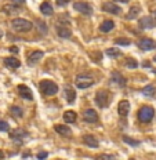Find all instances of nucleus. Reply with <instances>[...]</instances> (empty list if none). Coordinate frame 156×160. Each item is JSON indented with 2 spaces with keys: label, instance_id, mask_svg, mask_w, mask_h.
Returning a JSON list of instances; mask_svg holds the SVG:
<instances>
[{
  "label": "nucleus",
  "instance_id": "10",
  "mask_svg": "<svg viewBox=\"0 0 156 160\" xmlns=\"http://www.w3.org/2000/svg\"><path fill=\"white\" fill-rule=\"evenodd\" d=\"M83 119H84V122H88V123H97L98 113L94 109H87V111L83 113Z\"/></svg>",
  "mask_w": 156,
  "mask_h": 160
},
{
  "label": "nucleus",
  "instance_id": "4",
  "mask_svg": "<svg viewBox=\"0 0 156 160\" xmlns=\"http://www.w3.org/2000/svg\"><path fill=\"white\" fill-rule=\"evenodd\" d=\"M94 84V79L87 75H79L76 78V86L78 88H88Z\"/></svg>",
  "mask_w": 156,
  "mask_h": 160
},
{
  "label": "nucleus",
  "instance_id": "21",
  "mask_svg": "<svg viewBox=\"0 0 156 160\" xmlns=\"http://www.w3.org/2000/svg\"><path fill=\"white\" fill-rule=\"evenodd\" d=\"M142 92H144V95H147V97H156V87L152 84H148L144 87Z\"/></svg>",
  "mask_w": 156,
  "mask_h": 160
},
{
  "label": "nucleus",
  "instance_id": "35",
  "mask_svg": "<svg viewBox=\"0 0 156 160\" xmlns=\"http://www.w3.org/2000/svg\"><path fill=\"white\" fill-rule=\"evenodd\" d=\"M13 3H14V4H17V6H19V4H22V3L25 2V0H11Z\"/></svg>",
  "mask_w": 156,
  "mask_h": 160
},
{
  "label": "nucleus",
  "instance_id": "6",
  "mask_svg": "<svg viewBox=\"0 0 156 160\" xmlns=\"http://www.w3.org/2000/svg\"><path fill=\"white\" fill-rule=\"evenodd\" d=\"M75 10L76 11H79V12H82V14H84V15H91L93 14V7L88 3H86V2H78V3H75Z\"/></svg>",
  "mask_w": 156,
  "mask_h": 160
},
{
  "label": "nucleus",
  "instance_id": "36",
  "mask_svg": "<svg viewBox=\"0 0 156 160\" xmlns=\"http://www.w3.org/2000/svg\"><path fill=\"white\" fill-rule=\"evenodd\" d=\"M99 160H109V156H101Z\"/></svg>",
  "mask_w": 156,
  "mask_h": 160
},
{
  "label": "nucleus",
  "instance_id": "34",
  "mask_svg": "<svg viewBox=\"0 0 156 160\" xmlns=\"http://www.w3.org/2000/svg\"><path fill=\"white\" fill-rule=\"evenodd\" d=\"M69 2H71V0H57V3L59 6H65V4H68Z\"/></svg>",
  "mask_w": 156,
  "mask_h": 160
},
{
  "label": "nucleus",
  "instance_id": "13",
  "mask_svg": "<svg viewBox=\"0 0 156 160\" xmlns=\"http://www.w3.org/2000/svg\"><path fill=\"white\" fill-rule=\"evenodd\" d=\"M64 91H65V98H66V101H68L69 104H72V102L75 101V98H76V91L71 87V86H65Z\"/></svg>",
  "mask_w": 156,
  "mask_h": 160
},
{
  "label": "nucleus",
  "instance_id": "29",
  "mask_svg": "<svg viewBox=\"0 0 156 160\" xmlns=\"http://www.w3.org/2000/svg\"><path fill=\"white\" fill-rule=\"evenodd\" d=\"M126 65H127L128 68H137L138 62L135 61L134 58H127V59H126Z\"/></svg>",
  "mask_w": 156,
  "mask_h": 160
},
{
  "label": "nucleus",
  "instance_id": "17",
  "mask_svg": "<svg viewBox=\"0 0 156 160\" xmlns=\"http://www.w3.org/2000/svg\"><path fill=\"white\" fill-rule=\"evenodd\" d=\"M4 65L7 66V68L15 69L21 65V62H19L17 58H14V57H8V58H4Z\"/></svg>",
  "mask_w": 156,
  "mask_h": 160
},
{
  "label": "nucleus",
  "instance_id": "24",
  "mask_svg": "<svg viewBox=\"0 0 156 160\" xmlns=\"http://www.w3.org/2000/svg\"><path fill=\"white\" fill-rule=\"evenodd\" d=\"M64 120L66 123H75L76 120V113L73 111H66L64 113Z\"/></svg>",
  "mask_w": 156,
  "mask_h": 160
},
{
  "label": "nucleus",
  "instance_id": "40",
  "mask_svg": "<svg viewBox=\"0 0 156 160\" xmlns=\"http://www.w3.org/2000/svg\"><path fill=\"white\" fill-rule=\"evenodd\" d=\"M153 17H155V19H156V10H155V12H153Z\"/></svg>",
  "mask_w": 156,
  "mask_h": 160
},
{
  "label": "nucleus",
  "instance_id": "41",
  "mask_svg": "<svg viewBox=\"0 0 156 160\" xmlns=\"http://www.w3.org/2000/svg\"><path fill=\"white\" fill-rule=\"evenodd\" d=\"M0 38H2V32H0Z\"/></svg>",
  "mask_w": 156,
  "mask_h": 160
},
{
  "label": "nucleus",
  "instance_id": "30",
  "mask_svg": "<svg viewBox=\"0 0 156 160\" xmlns=\"http://www.w3.org/2000/svg\"><path fill=\"white\" fill-rule=\"evenodd\" d=\"M113 78L116 79L115 82H118L120 86H124V84H126V80H124V78H123V76H120L119 73H113Z\"/></svg>",
  "mask_w": 156,
  "mask_h": 160
},
{
  "label": "nucleus",
  "instance_id": "12",
  "mask_svg": "<svg viewBox=\"0 0 156 160\" xmlns=\"http://www.w3.org/2000/svg\"><path fill=\"white\" fill-rule=\"evenodd\" d=\"M44 57V52L43 51H33V52H31L29 54V57H28V64L29 65H33V64H38L39 61Z\"/></svg>",
  "mask_w": 156,
  "mask_h": 160
},
{
  "label": "nucleus",
  "instance_id": "22",
  "mask_svg": "<svg viewBox=\"0 0 156 160\" xmlns=\"http://www.w3.org/2000/svg\"><path fill=\"white\" fill-rule=\"evenodd\" d=\"M140 12H141V8L138 7V6H134L133 8H130V11H128V14H127L126 18H127V19H135Z\"/></svg>",
  "mask_w": 156,
  "mask_h": 160
},
{
  "label": "nucleus",
  "instance_id": "7",
  "mask_svg": "<svg viewBox=\"0 0 156 160\" xmlns=\"http://www.w3.org/2000/svg\"><path fill=\"white\" fill-rule=\"evenodd\" d=\"M137 46L140 47L141 50H145V51H148V50H153L156 48V42L152 39H148V38H144V39H140L137 43Z\"/></svg>",
  "mask_w": 156,
  "mask_h": 160
},
{
  "label": "nucleus",
  "instance_id": "2",
  "mask_svg": "<svg viewBox=\"0 0 156 160\" xmlns=\"http://www.w3.org/2000/svg\"><path fill=\"white\" fill-rule=\"evenodd\" d=\"M39 87H40V91L46 95H54L58 91V86L53 80H43Z\"/></svg>",
  "mask_w": 156,
  "mask_h": 160
},
{
  "label": "nucleus",
  "instance_id": "3",
  "mask_svg": "<svg viewBox=\"0 0 156 160\" xmlns=\"http://www.w3.org/2000/svg\"><path fill=\"white\" fill-rule=\"evenodd\" d=\"M155 116V109L152 106H142V108L138 111V119L142 123H148L153 119Z\"/></svg>",
  "mask_w": 156,
  "mask_h": 160
},
{
  "label": "nucleus",
  "instance_id": "25",
  "mask_svg": "<svg viewBox=\"0 0 156 160\" xmlns=\"http://www.w3.org/2000/svg\"><path fill=\"white\" fill-rule=\"evenodd\" d=\"M25 135H28V132L22 128H17V130H14V131H11V134H10L11 138H24Z\"/></svg>",
  "mask_w": 156,
  "mask_h": 160
},
{
  "label": "nucleus",
  "instance_id": "37",
  "mask_svg": "<svg viewBox=\"0 0 156 160\" xmlns=\"http://www.w3.org/2000/svg\"><path fill=\"white\" fill-rule=\"evenodd\" d=\"M10 51H13V52H18V48L13 47V48H10Z\"/></svg>",
  "mask_w": 156,
  "mask_h": 160
},
{
  "label": "nucleus",
  "instance_id": "32",
  "mask_svg": "<svg viewBox=\"0 0 156 160\" xmlns=\"http://www.w3.org/2000/svg\"><path fill=\"white\" fill-rule=\"evenodd\" d=\"M8 123L7 122H3V120H0V131H8Z\"/></svg>",
  "mask_w": 156,
  "mask_h": 160
},
{
  "label": "nucleus",
  "instance_id": "27",
  "mask_svg": "<svg viewBox=\"0 0 156 160\" xmlns=\"http://www.w3.org/2000/svg\"><path fill=\"white\" fill-rule=\"evenodd\" d=\"M10 112L13 113V116H15V118H21L22 116V109L18 108V106H11V109H10Z\"/></svg>",
  "mask_w": 156,
  "mask_h": 160
},
{
  "label": "nucleus",
  "instance_id": "8",
  "mask_svg": "<svg viewBox=\"0 0 156 160\" xmlns=\"http://www.w3.org/2000/svg\"><path fill=\"white\" fill-rule=\"evenodd\" d=\"M102 10L105 12H109V14H115V15H119L122 12V8L119 6H116L115 3H111V2H107L102 4Z\"/></svg>",
  "mask_w": 156,
  "mask_h": 160
},
{
  "label": "nucleus",
  "instance_id": "20",
  "mask_svg": "<svg viewBox=\"0 0 156 160\" xmlns=\"http://www.w3.org/2000/svg\"><path fill=\"white\" fill-rule=\"evenodd\" d=\"M40 11H42V14H44V15H53V7H51V4H50L48 2H46V3H43V4L40 6Z\"/></svg>",
  "mask_w": 156,
  "mask_h": 160
},
{
  "label": "nucleus",
  "instance_id": "9",
  "mask_svg": "<svg viewBox=\"0 0 156 160\" xmlns=\"http://www.w3.org/2000/svg\"><path fill=\"white\" fill-rule=\"evenodd\" d=\"M118 112L120 116H123V118H126V116L130 113V102L127 101V99H122L120 102H119L118 105Z\"/></svg>",
  "mask_w": 156,
  "mask_h": 160
},
{
  "label": "nucleus",
  "instance_id": "19",
  "mask_svg": "<svg viewBox=\"0 0 156 160\" xmlns=\"http://www.w3.org/2000/svg\"><path fill=\"white\" fill-rule=\"evenodd\" d=\"M113 28H115V22L111 21V19H107V21H104L102 22V25L99 26V31L107 33V32H111Z\"/></svg>",
  "mask_w": 156,
  "mask_h": 160
},
{
  "label": "nucleus",
  "instance_id": "38",
  "mask_svg": "<svg viewBox=\"0 0 156 160\" xmlns=\"http://www.w3.org/2000/svg\"><path fill=\"white\" fill-rule=\"evenodd\" d=\"M115 2H118V3H127L128 0H115Z\"/></svg>",
  "mask_w": 156,
  "mask_h": 160
},
{
  "label": "nucleus",
  "instance_id": "18",
  "mask_svg": "<svg viewBox=\"0 0 156 160\" xmlns=\"http://www.w3.org/2000/svg\"><path fill=\"white\" fill-rule=\"evenodd\" d=\"M140 26L141 28H145V29H149V28H153L155 22L151 17H144V18L140 19Z\"/></svg>",
  "mask_w": 156,
  "mask_h": 160
},
{
  "label": "nucleus",
  "instance_id": "16",
  "mask_svg": "<svg viewBox=\"0 0 156 160\" xmlns=\"http://www.w3.org/2000/svg\"><path fill=\"white\" fill-rule=\"evenodd\" d=\"M83 142L86 145H88L90 148H97L98 146V141L94 135H83Z\"/></svg>",
  "mask_w": 156,
  "mask_h": 160
},
{
  "label": "nucleus",
  "instance_id": "43",
  "mask_svg": "<svg viewBox=\"0 0 156 160\" xmlns=\"http://www.w3.org/2000/svg\"><path fill=\"white\" fill-rule=\"evenodd\" d=\"M130 160H135V159H130Z\"/></svg>",
  "mask_w": 156,
  "mask_h": 160
},
{
  "label": "nucleus",
  "instance_id": "31",
  "mask_svg": "<svg viewBox=\"0 0 156 160\" xmlns=\"http://www.w3.org/2000/svg\"><path fill=\"white\" fill-rule=\"evenodd\" d=\"M116 44H118V46H128V44H130V40H128V39H116Z\"/></svg>",
  "mask_w": 156,
  "mask_h": 160
},
{
  "label": "nucleus",
  "instance_id": "15",
  "mask_svg": "<svg viewBox=\"0 0 156 160\" xmlns=\"http://www.w3.org/2000/svg\"><path fill=\"white\" fill-rule=\"evenodd\" d=\"M57 32H58V36H61V38H64V39H69L72 36L71 29L66 28V26H64V25H58Z\"/></svg>",
  "mask_w": 156,
  "mask_h": 160
},
{
  "label": "nucleus",
  "instance_id": "5",
  "mask_svg": "<svg viewBox=\"0 0 156 160\" xmlns=\"http://www.w3.org/2000/svg\"><path fill=\"white\" fill-rule=\"evenodd\" d=\"M95 102L99 108H107L108 102H109V92L107 90H101L95 94Z\"/></svg>",
  "mask_w": 156,
  "mask_h": 160
},
{
  "label": "nucleus",
  "instance_id": "14",
  "mask_svg": "<svg viewBox=\"0 0 156 160\" xmlns=\"http://www.w3.org/2000/svg\"><path fill=\"white\" fill-rule=\"evenodd\" d=\"M55 131H57L59 135H64V137H71L72 135V130L69 128L66 124H58V126H55Z\"/></svg>",
  "mask_w": 156,
  "mask_h": 160
},
{
  "label": "nucleus",
  "instance_id": "23",
  "mask_svg": "<svg viewBox=\"0 0 156 160\" xmlns=\"http://www.w3.org/2000/svg\"><path fill=\"white\" fill-rule=\"evenodd\" d=\"M18 7H17V4H14V3H11V4H6L4 7H3V11L6 12V14H14V12L18 11Z\"/></svg>",
  "mask_w": 156,
  "mask_h": 160
},
{
  "label": "nucleus",
  "instance_id": "11",
  "mask_svg": "<svg viewBox=\"0 0 156 160\" xmlns=\"http://www.w3.org/2000/svg\"><path fill=\"white\" fill-rule=\"evenodd\" d=\"M18 92H19V95L22 97V98H25V99H33V95H32V91H31V88L28 87V86H25V84H19L18 86Z\"/></svg>",
  "mask_w": 156,
  "mask_h": 160
},
{
  "label": "nucleus",
  "instance_id": "33",
  "mask_svg": "<svg viewBox=\"0 0 156 160\" xmlns=\"http://www.w3.org/2000/svg\"><path fill=\"white\" fill-rule=\"evenodd\" d=\"M47 156H48L47 152H39V153H38V159H39V160H44L46 158H47Z\"/></svg>",
  "mask_w": 156,
  "mask_h": 160
},
{
  "label": "nucleus",
  "instance_id": "42",
  "mask_svg": "<svg viewBox=\"0 0 156 160\" xmlns=\"http://www.w3.org/2000/svg\"><path fill=\"white\" fill-rule=\"evenodd\" d=\"M155 62H156V55H155Z\"/></svg>",
  "mask_w": 156,
  "mask_h": 160
},
{
  "label": "nucleus",
  "instance_id": "26",
  "mask_svg": "<svg viewBox=\"0 0 156 160\" xmlns=\"http://www.w3.org/2000/svg\"><path fill=\"white\" fill-rule=\"evenodd\" d=\"M107 55L111 57V58H118V57L122 55V51L118 47H112V48H108L107 50Z\"/></svg>",
  "mask_w": 156,
  "mask_h": 160
},
{
  "label": "nucleus",
  "instance_id": "28",
  "mask_svg": "<svg viewBox=\"0 0 156 160\" xmlns=\"http://www.w3.org/2000/svg\"><path fill=\"white\" fill-rule=\"evenodd\" d=\"M123 141H124V142H127V144H130L131 146H137V145H140V141H137V139H133V138H130V137H127V135H124V137H123Z\"/></svg>",
  "mask_w": 156,
  "mask_h": 160
},
{
  "label": "nucleus",
  "instance_id": "1",
  "mask_svg": "<svg viewBox=\"0 0 156 160\" xmlns=\"http://www.w3.org/2000/svg\"><path fill=\"white\" fill-rule=\"evenodd\" d=\"M11 26H13V29H14V31L25 33V32H29L33 28V24L31 21H28V19L15 18V19H13V21H11Z\"/></svg>",
  "mask_w": 156,
  "mask_h": 160
},
{
  "label": "nucleus",
  "instance_id": "39",
  "mask_svg": "<svg viewBox=\"0 0 156 160\" xmlns=\"http://www.w3.org/2000/svg\"><path fill=\"white\" fill-rule=\"evenodd\" d=\"M3 158H4V153L0 151V160H3Z\"/></svg>",
  "mask_w": 156,
  "mask_h": 160
}]
</instances>
